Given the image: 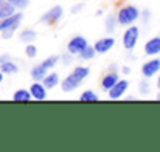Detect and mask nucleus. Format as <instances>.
I'll return each instance as SVG.
<instances>
[{"label": "nucleus", "mask_w": 160, "mask_h": 152, "mask_svg": "<svg viewBox=\"0 0 160 152\" xmlns=\"http://www.w3.org/2000/svg\"><path fill=\"white\" fill-rule=\"evenodd\" d=\"M87 45H89V42H87V39H86L84 36H75V37H72V39L68 41L67 51L75 56V54H79Z\"/></svg>", "instance_id": "obj_4"}, {"label": "nucleus", "mask_w": 160, "mask_h": 152, "mask_svg": "<svg viewBox=\"0 0 160 152\" xmlns=\"http://www.w3.org/2000/svg\"><path fill=\"white\" fill-rule=\"evenodd\" d=\"M149 14H151V12H149V9H145V11H143V16H145V17H143V20H145V22H148V20H149Z\"/></svg>", "instance_id": "obj_30"}, {"label": "nucleus", "mask_w": 160, "mask_h": 152, "mask_svg": "<svg viewBox=\"0 0 160 152\" xmlns=\"http://www.w3.org/2000/svg\"><path fill=\"white\" fill-rule=\"evenodd\" d=\"M117 25H118V22H117V16H113V14H107L106 19H104V30H106L107 33H113V31L117 30Z\"/></svg>", "instance_id": "obj_21"}, {"label": "nucleus", "mask_w": 160, "mask_h": 152, "mask_svg": "<svg viewBox=\"0 0 160 152\" xmlns=\"http://www.w3.org/2000/svg\"><path fill=\"white\" fill-rule=\"evenodd\" d=\"M115 47V39L112 36H107V37H101L95 42L93 48L97 51V54H106Z\"/></svg>", "instance_id": "obj_7"}, {"label": "nucleus", "mask_w": 160, "mask_h": 152, "mask_svg": "<svg viewBox=\"0 0 160 152\" xmlns=\"http://www.w3.org/2000/svg\"><path fill=\"white\" fill-rule=\"evenodd\" d=\"M2 82H3V73L0 71V84H2Z\"/></svg>", "instance_id": "obj_34"}, {"label": "nucleus", "mask_w": 160, "mask_h": 152, "mask_svg": "<svg viewBox=\"0 0 160 152\" xmlns=\"http://www.w3.org/2000/svg\"><path fill=\"white\" fill-rule=\"evenodd\" d=\"M12 100H14V101H17V102H30L33 98H31L30 90H27V89H19V90H16V92H14Z\"/></svg>", "instance_id": "obj_18"}, {"label": "nucleus", "mask_w": 160, "mask_h": 152, "mask_svg": "<svg viewBox=\"0 0 160 152\" xmlns=\"http://www.w3.org/2000/svg\"><path fill=\"white\" fill-rule=\"evenodd\" d=\"M8 3H11L16 9H25L30 5V0H6Z\"/></svg>", "instance_id": "obj_27"}, {"label": "nucleus", "mask_w": 160, "mask_h": 152, "mask_svg": "<svg viewBox=\"0 0 160 152\" xmlns=\"http://www.w3.org/2000/svg\"><path fill=\"white\" fill-rule=\"evenodd\" d=\"M138 39H140V30H138V27H135L134 23L129 25V28L123 33V39H121L124 50H128V51L134 50L137 47V44H138Z\"/></svg>", "instance_id": "obj_2"}, {"label": "nucleus", "mask_w": 160, "mask_h": 152, "mask_svg": "<svg viewBox=\"0 0 160 152\" xmlns=\"http://www.w3.org/2000/svg\"><path fill=\"white\" fill-rule=\"evenodd\" d=\"M79 101L82 102H97L100 101V96H98V93L97 92H93V90H84L81 95H79Z\"/></svg>", "instance_id": "obj_20"}, {"label": "nucleus", "mask_w": 160, "mask_h": 152, "mask_svg": "<svg viewBox=\"0 0 160 152\" xmlns=\"http://www.w3.org/2000/svg\"><path fill=\"white\" fill-rule=\"evenodd\" d=\"M138 19H140V9L134 5H126V6L120 8V11L117 14L118 25H132Z\"/></svg>", "instance_id": "obj_1"}, {"label": "nucleus", "mask_w": 160, "mask_h": 152, "mask_svg": "<svg viewBox=\"0 0 160 152\" xmlns=\"http://www.w3.org/2000/svg\"><path fill=\"white\" fill-rule=\"evenodd\" d=\"M47 73H48V70H47L42 64H38V65H34V67L30 70V75H31V78H33L34 81H42Z\"/></svg>", "instance_id": "obj_17"}, {"label": "nucleus", "mask_w": 160, "mask_h": 152, "mask_svg": "<svg viewBox=\"0 0 160 152\" xmlns=\"http://www.w3.org/2000/svg\"><path fill=\"white\" fill-rule=\"evenodd\" d=\"M22 19H23V14L22 12H14V14H11L8 17L0 19V33L5 31L6 28H9L11 25L17 23V22H22Z\"/></svg>", "instance_id": "obj_9"}, {"label": "nucleus", "mask_w": 160, "mask_h": 152, "mask_svg": "<svg viewBox=\"0 0 160 152\" xmlns=\"http://www.w3.org/2000/svg\"><path fill=\"white\" fill-rule=\"evenodd\" d=\"M82 8H84V3H76L75 6H72V9H70V11H72V14H78Z\"/></svg>", "instance_id": "obj_29"}, {"label": "nucleus", "mask_w": 160, "mask_h": 152, "mask_svg": "<svg viewBox=\"0 0 160 152\" xmlns=\"http://www.w3.org/2000/svg\"><path fill=\"white\" fill-rule=\"evenodd\" d=\"M89 75H90V68L86 67V65H78L72 70V76L79 82H82L86 78H89Z\"/></svg>", "instance_id": "obj_13"}, {"label": "nucleus", "mask_w": 160, "mask_h": 152, "mask_svg": "<svg viewBox=\"0 0 160 152\" xmlns=\"http://www.w3.org/2000/svg\"><path fill=\"white\" fill-rule=\"evenodd\" d=\"M14 12H16V8L11 3H8L6 0H0V19L8 17V16H11Z\"/></svg>", "instance_id": "obj_19"}, {"label": "nucleus", "mask_w": 160, "mask_h": 152, "mask_svg": "<svg viewBox=\"0 0 160 152\" xmlns=\"http://www.w3.org/2000/svg\"><path fill=\"white\" fill-rule=\"evenodd\" d=\"M157 87H160V75H159V78H157Z\"/></svg>", "instance_id": "obj_35"}, {"label": "nucleus", "mask_w": 160, "mask_h": 152, "mask_svg": "<svg viewBox=\"0 0 160 152\" xmlns=\"http://www.w3.org/2000/svg\"><path fill=\"white\" fill-rule=\"evenodd\" d=\"M149 92H151V84H149V79L145 78V79H142L140 84H138V93H140L142 96H145V95H148Z\"/></svg>", "instance_id": "obj_23"}, {"label": "nucleus", "mask_w": 160, "mask_h": 152, "mask_svg": "<svg viewBox=\"0 0 160 152\" xmlns=\"http://www.w3.org/2000/svg\"><path fill=\"white\" fill-rule=\"evenodd\" d=\"M78 56H79V57H81L82 61H92V59H93V57L97 56V51H95V48H93V47L87 45V47H86L84 50L81 51L79 54H78Z\"/></svg>", "instance_id": "obj_22"}, {"label": "nucleus", "mask_w": 160, "mask_h": 152, "mask_svg": "<svg viewBox=\"0 0 160 152\" xmlns=\"http://www.w3.org/2000/svg\"><path fill=\"white\" fill-rule=\"evenodd\" d=\"M38 37V33L31 28H27V30H22L20 34H19V39L23 42V44H33Z\"/></svg>", "instance_id": "obj_16"}, {"label": "nucleus", "mask_w": 160, "mask_h": 152, "mask_svg": "<svg viewBox=\"0 0 160 152\" xmlns=\"http://www.w3.org/2000/svg\"><path fill=\"white\" fill-rule=\"evenodd\" d=\"M145 53L148 56H157V54H160V36L151 37L145 44Z\"/></svg>", "instance_id": "obj_10"}, {"label": "nucleus", "mask_w": 160, "mask_h": 152, "mask_svg": "<svg viewBox=\"0 0 160 152\" xmlns=\"http://www.w3.org/2000/svg\"><path fill=\"white\" fill-rule=\"evenodd\" d=\"M160 71V59L159 57H154V59H149L146 61L143 65H142V75L143 78H152L156 76L157 73Z\"/></svg>", "instance_id": "obj_5"}, {"label": "nucleus", "mask_w": 160, "mask_h": 152, "mask_svg": "<svg viewBox=\"0 0 160 152\" xmlns=\"http://www.w3.org/2000/svg\"><path fill=\"white\" fill-rule=\"evenodd\" d=\"M28 90H30L33 100H36V101H44V100H47V89H45V86H44L42 82L34 81Z\"/></svg>", "instance_id": "obj_8"}, {"label": "nucleus", "mask_w": 160, "mask_h": 152, "mask_svg": "<svg viewBox=\"0 0 160 152\" xmlns=\"http://www.w3.org/2000/svg\"><path fill=\"white\" fill-rule=\"evenodd\" d=\"M59 62V56L58 54H54V56H48L47 59H44L41 64L47 68V70H52V68H54V65Z\"/></svg>", "instance_id": "obj_24"}, {"label": "nucleus", "mask_w": 160, "mask_h": 152, "mask_svg": "<svg viewBox=\"0 0 160 152\" xmlns=\"http://www.w3.org/2000/svg\"><path fill=\"white\" fill-rule=\"evenodd\" d=\"M120 79V76L115 73V71H110V73H107L103 76V79H101V89L104 90V92H109L113 86H115V82Z\"/></svg>", "instance_id": "obj_12"}, {"label": "nucleus", "mask_w": 160, "mask_h": 152, "mask_svg": "<svg viewBox=\"0 0 160 152\" xmlns=\"http://www.w3.org/2000/svg\"><path fill=\"white\" fill-rule=\"evenodd\" d=\"M59 61H62L65 65H70L72 62H73V54H70L68 51L65 53V54H62V56H59Z\"/></svg>", "instance_id": "obj_28"}, {"label": "nucleus", "mask_w": 160, "mask_h": 152, "mask_svg": "<svg viewBox=\"0 0 160 152\" xmlns=\"http://www.w3.org/2000/svg\"><path fill=\"white\" fill-rule=\"evenodd\" d=\"M62 16H64V8L61 5H54L39 19V22L41 23H47V25H53V23L59 22L62 19Z\"/></svg>", "instance_id": "obj_3"}, {"label": "nucleus", "mask_w": 160, "mask_h": 152, "mask_svg": "<svg viewBox=\"0 0 160 152\" xmlns=\"http://www.w3.org/2000/svg\"><path fill=\"white\" fill-rule=\"evenodd\" d=\"M79 86H81V82L76 81V79L72 76V73H70L67 78H64V79L61 81V89H62L64 93H70V92H73L75 89H78Z\"/></svg>", "instance_id": "obj_11"}, {"label": "nucleus", "mask_w": 160, "mask_h": 152, "mask_svg": "<svg viewBox=\"0 0 160 152\" xmlns=\"http://www.w3.org/2000/svg\"><path fill=\"white\" fill-rule=\"evenodd\" d=\"M19 25H20V22H17V23H14V25H11L9 28H6L5 31H2L0 34H2V37L3 39H11L12 36H14V33L17 31V28H19Z\"/></svg>", "instance_id": "obj_25"}, {"label": "nucleus", "mask_w": 160, "mask_h": 152, "mask_svg": "<svg viewBox=\"0 0 160 152\" xmlns=\"http://www.w3.org/2000/svg\"><path fill=\"white\" fill-rule=\"evenodd\" d=\"M128 89H129V81L128 79H118L115 82V86L107 92L109 93V98L110 100H120L128 92Z\"/></svg>", "instance_id": "obj_6"}, {"label": "nucleus", "mask_w": 160, "mask_h": 152, "mask_svg": "<svg viewBox=\"0 0 160 152\" xmlns=\"http://www.w3.org/2000/svg\"><path fill=\"white\" fill-rule=\"evenodd\" d=\"M42 84L45 86V89H54L58 84H59V73L56 71H52V73H47L42 79Z\"/></svg>", "instance_id": "obj_15"}, {"label": "nucleus", "mask_w": 160, "mask_h": 152, "mask_svg": "<svg viewBox=\"0 0 160 152\" xmlns=\"http://www.w3.org/2000/svg\"><path fill=\"white\" fill-rule=\"evenodd\" d=\"M25 56L30 57V59H34L38 56V47L34 45V42L33 44H27V47H25Z\"/></svg>", "instance_id": "obj_26"}, {"label": "nucleus", "mask_w": 160, "mask_h": 152, "mask_svg": "<svg viewBox=\"0 0 160 152\" xmlns=\"http://www.w3.org/2000/svg\"><path fill=\"white\" fill-rule=\"evenodd\" d=\"M0 71L3 75H16L19 71V67L16 62H12L11 59H6L3 62H0Z\"/></svg>", "instance_id": "obj_14"}, {"label": "nucleus", "mask_w": 160, "mask_h": 152, "mask_svg": "<svg viewBox=\"0 0 160 152\" xmlns=\"http://www.w3.org/2000/svg\"><path fill=\"white\" fill-rule=\"evenodd\" d=\"M156 100L160 101V87H159V90H157V93H156Z\"/></svg>", "instance_id": "obj_33"}, {"label": "nucleus", "mask_w": 160, "mask_h": 152, "mask_svg": "<svg viewBox=\"0 0 160 152\" xmlns=\"http://www.w3.org/2000/svg\"><path fill=\"white\" fill-rule=\"evenodd\" d=\"M121 73H123V75H129V73H131V68H129L128 65H124V67H121Z\"/></svg>", "instance_id": "obj_31"}, {"label": "nucleus", "mask_w": 160, "mask_h": 152, "mask_svg": "<svg viewBox=\"0 0 160 152\" xmlns=\"http://www.w3.org/2000/svg\"><path fill=\"white\" fill-rule=\"evenodd\" d=\"M6 59H11L9 54H3V56H0V62H3V61H6Z\"/></svg>", "instance_id": "obj_32"}]
</instances>
